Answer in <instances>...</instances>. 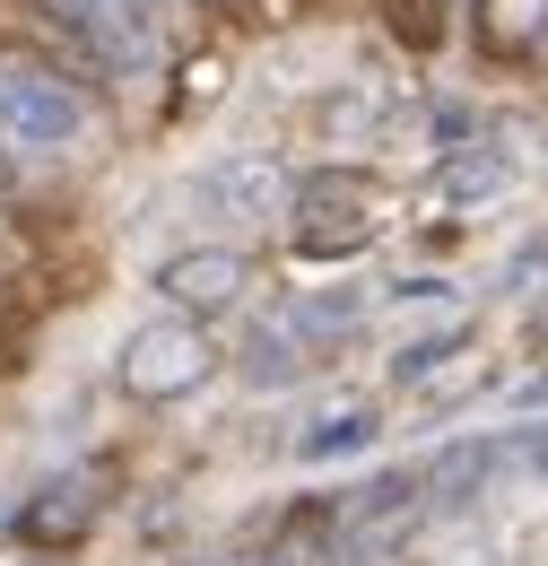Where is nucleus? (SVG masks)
I'll return each mask as SVG.
<instances>
[{"label":"nucleus","instance_id":"obj_1","mask_svg":"<svg viewBox=\"0 0 548 566\" xmlns=\"http://www.w3.org/2000/svg\"><path fill=\"white\" fill-rule=\"evenodd\" d=\"M375 244V184L357 166H314L296 175V201H287V253L296 262H348Z\"/></svg>","mask_w":548,"mask_h":566},{"label":"nucleus","instance_id":"obj_2","mask_svg":"<svg viewBox=\"0 0 548 566\" xmlns=\"http://www.w3.org/2000/svg\"><path fill=\"white\" fill-rule=\"evenodd\" d=\"M0 53L70 78V87H105V53L87 44V27L70 18L62 0H0Z\"/></svg>","mask_w":548,"mask_h":566},{"label":"nucleus","instance_id":"obj_3","mask_svg":"<svg viewBox=\"0 0 548 566\" xmlns=\"http://www.w3.org/2000/svg\"><path fill=\"white\" fill-rule=\"evenodd\" d=\"M105 496H114V462H96V471H78V480H53V489H35L18 505L9 541L35 549V558H62V549H78V541L96 532V505H105Z\"/></svg>","mask_w":548,"mask_h":566},{"label":"nucleus","instance_id":"obj_4","mask_svg":"<svg viewBox=\"0 0 548 566\" xmlns=\"http://www.w3.org/2000/svg\"><path fill=\"white\" fill-rule=\"evenodd\" d=\"M244 280H253V262H244V253H218V244H201V253H175V262L157 271V296H166L175 314L209 323V314H226V305L244 296Z\"/></svg>","mask_w":548,"mask_h":566},{"label":"nucleus","instance_id":"obj_5","mask_svg":"<svg viewBox=\"0 0 548 566\" xmlns=\"http://www.w3.org/2000/svg\"><path fill=\"white\" fill-rule=\"evenodd\" d=\"M548 35V0H479V44L496 62H523Z\"/></svg>","mask_w":548,"mask_h":566},{"label":"nucleus","instance_id":"obj_6","mask_svg":"<svg viewBox=\"0 0 548 566\" xmlns=\"http://www.w3.org/2000/svg\"><path fill=\"white\" fill-rule=\"evenodd\" d=\"M375 18L392 27V44L418 53V62H435L444 35H453V9H444V0H375Z\"/></svg>","mask_w":548,"mask_h":566}]
</instances>
